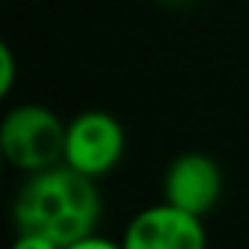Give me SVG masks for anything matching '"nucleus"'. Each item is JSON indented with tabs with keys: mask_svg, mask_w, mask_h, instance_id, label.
Masks as SVG:
<instances>
[{
	"mask_svg": "<svg viewBox=\"0 0 249 249\" xmlns=\"http://www.w3.org/2000/svg\"><path fill=\"white\" fill-rule=\"evenodd\" d=\"M100 208L103 202L94 179L62 161L56 167L30 173L15 196L12 217L18 231L41 234L59 246H71L94 234Z\"/></svg>",
	"mask_w": 249,
	"mask_h": 249,
	"instance_id": "nucleus-1",
	"label": "nucleus"
},
{
	"mask_svg": "<svg viewBox=\"0 0 249 249\" xmlns=\"http://www.w3.org/2000/svg\"><path fill=\"white\" fill-rule=\"evenodd\" d=\"M65 135L68 123H62L56 111L38 103H24L9 108L0 123V150L15 170L30 176L65 161Z\"/></svg>",
	"mask_w": 249,
	"mask_h": 249,
	"instance_id": "nucleus-2",
	"label": "nucleus"
},
{
	"mask_svg": "<svg viewBox=\"0 0 249 249\" xmlns=\"http://www.w3.org/2000/svg\"><path fill=\"white\" fill-rule=\"evenodd\" d=\"M123 147H126V132L120 120L108 111L91 108L68 123L65 164L91 179H100L117 167V161L123 159Z\"/></svg>",
	"mask_w": 249,
	"mask_h": 249,
	"instance_id": "nucleus-3",
	"label": "nucleus"
},
{
	"mask_svg": "<svg viewBox=\"0 0 249 249\" xmlns=\"http://www.w3.org/2000/svg\"><path fill=\"white\" fill-rule=\"evenodd\" d=\"M123 249H205V226L202 217L188 214L170 202L150 205L138 211L120 240Z\"/></svg>",
	"mask_w": 249,
	"mask_h": 249,
	"instance_id": "nucleus-4",
	"label": "nucleus"
},
{
	"mask_svg": "<svg viewBox=\"0 0 249 249\" xmlns=\"http://www.w3.org/2000/svg\"><path fill=\"white\" fill-rule=\"evenodd\" d=\"M161 191H164V202L188 214L205 217L223 194V173L211 156L182 153L167 164Z\"/></svg>",
	"mask_w": 249,
	"mask_h": 249,
	"instance_id": "nucleus-5",
	"label": "nucleus"
},
{
	"mask_svg": "<svg viewBox=\"0 0 249 249\" xmlns=\"http://www.w3.org/2000/svg\"><path fill=\"white\" fill-rule=\"evenodd\" d=\"M15 85V53L9 44H0V97H9Z\"/></svg>",
	"mask_w": 249,
	"mask_h": 249,
	"instance_id": "nucleus-6",
	"label": "nucleus"
},
{
	"mask_svg": "<svg viewBox=\"0 0 249 249\" xmlns=\"http://www.w3.org/2000/svg\"><path fill=\"white\" fill-rule=\"evenodd\" d=\"M12 249H65V246H59V243H53V240H47V237H41V234L18 231V240L12 243Z\"/></svg>",
	"mask_w": 249,
	"mask_h": 249,
	"instance_id": "nucleus-7",
	"label": "nucleus"
},
{
	"mask_svg": "<svg viewBox=\"0 0 249 249\" xmlns=\"http://www.w3.org/2000/svg\"><path fill=\"white\" fill-rule=\"evenodd\" d=\"M65 249H123V246H120V243H114V240H108V237L91 234V237H82V240H76V243L65 246Z\"/></svg>",
	"mask_w": 249,
	"mask_h": 249,
	"instance_id": "nucleus-8",
	"label": "nucleus"
},
{
	"mask_svg": "<svg viewBox=\"0 0 249 249\" xmlns=\"http://www.w3.org/2000/svg\"><path fill=\"white\" fill-rule=\"evenodd\" d=\"M161 3H173L176 6V3H188V0H161Z\"/></svg>",
	"mask_w": 249,
	"mask_h": 249,
	"instance_id": "nucleus-9",
	"label": "nucleus"
}]
</instances>
